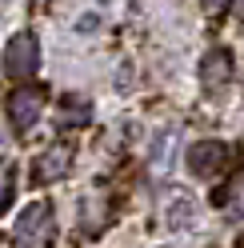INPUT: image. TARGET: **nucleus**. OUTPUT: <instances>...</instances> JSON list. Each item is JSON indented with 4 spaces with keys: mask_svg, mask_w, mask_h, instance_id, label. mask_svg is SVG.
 <instances>
[{
    "mask_svg": "<svg viewBox=\"0 0 244 248\" xmlns=\"http://www.w3.org/2000/svg\"><path fill=\"white\" fill-rule=\"evenodd\" d=\"M56 232H60L56 204L44 196V200H32V204H24L16 212V220H12V244L16 248H52Z\"/></svg>",
    "mask_w": 244,
    "mask_h": 248,
    "instance_id": "obj_1",
    "label": "nucleus"
},
{
    "mask_svg": "<svg viewBox=\"0 0 244 248\" xmlns=\"http://www.w3.org/2000/svg\"><path fill=\"white\" fill-rule=\"evenodd\" d=\"M0 68H4V76L12 84H32V76L40 72V36L32 28H20V32L8 36Z\"/></svg>",
    "mask_w": 244,
    "mask_h": 248,
    "instance_id": "obj_2",
    "label": "nucleus"
},
{
    "mask_svg": "<svg viewBox=\"0 0 244 248\" xmlns=\"http://www.w3.org/2000/svg\"><path fill=\"white\" fill-rule=\"evenodd\" d=\"M44 96H48L44 84H16L8 92V100H4V124H8L12 136H28L40 124Z\"/></svg>",
    "mask_w": 244,
    "mask_h": 248,
    "instance_id": "obj_3",
    "label": "nucleus"
},
{
    "mask_svg": "<svg viewBox=\"0 0 244 248\" xmlns=\"http://www.w3.org/2000/svg\"><path fill=\"white\" fill-rule=\"evenodd\" d=\"M72 160H76V144H52V148H44L40 156H32V184L64 180Z\"/></svg>",
    "mask_w": 244,
    "mask_h": 248,
    "instance_id": "obj_4",
    "label": "nucleus"
},
{
    "mask_svg": "<svg viewBox=\"0 0 244 248\" xmlns=\"http://www.w3.org/2000/svg\"><path fill=\"white\" fill-rule=\"evenodd\" d=\"M228 164V144L224 140H196L188 148V172L192 176H216Z\"/></svg>",
    "mask_w": 244,
    "mask_h": 248,
    "instance_id": "obj_5",
    "label": "nucleus"
},
{
    "mask_svg": "<svg viewBox=\"0 0 244 248\" xmlns=\"http://www.w3.org/2000/svg\"><path fill=\"white\" fill-rule=\"evenodd\" d=\"M88 120H92V104L84 96H60V104H56V124L60 128H84Z\"/></svg>",
    "mask_w": 244,
    "mask_h": 248,
    "instance_id": "obj_6",
    "label": "nucleus"
},
{
    "mask_svg": "<svg viewBox=\"0 0 244 248\" xmlns=\"http://www.w3.org/2000/svg\"><path fill=\"white\" fill-rule=\"evenodd\" d=\"M200 76L208 80V88H220L224 80H232V52L228 48H212L200 60Z\"/></svg>",
    "mask_w": 244,
    "mask_h": 248,
    "instance_id": "obj_7",
    "label": "nucleus"
},
{
    "mask_svg": "<svg viewBox=\"0 0 244 248\" xmlns=\"http://www.w3.org/2000/svg\"><path fill=\"white\" fill-rule=\"evenodd\" d=\"M16 188H20V168L8 164L4 172H0V216L12 208V200H16Z\"/></svg>",
    "mask_w": 244,
    "mask_h": 248,
    "instance_id": "obj_8",
    "label": "nucleus"
},
{
    "mask_svg": "<svg viewBox=\"0 0 244 248\" xmlns=\"http://www.w3.org/2000/svg\"><path fill=\"white\" fill-rule=\"evenodd\" d=\"M172 204H176V212H172V216H164V220H168L172 228H184V224H188V208H192V200H188L184 192H176V196H172Z\"/></svg>",
    "mask_w": 244,
    "mask_h": 248,
    "instance_id": "obj_9",
    "label": "nucleus"
},
{
    "mask_svg": "<svg viewBox=\"0 0 244 248\" xmlns=\"http://www.w3.org/2000/svg\"><path fill=\"white\" fill-rule=\"evenodd\" d=\"M204 4H208V12H220V8L228 4V0H204Z\"/></svg>",
    "mask_w": 244,
    "mask_h": 248,
    "instance_id": "obj_10",
    "label": "nucleus"
},
{
    "mask_svg": "<svg viewBox=\"0 0 244 248\" xmlns=\"http://www.w3.org/2000/svg\"><path fill=\"white\" fill-rule=\"evenodd\" d=\"M0 156H4V136H0Z\"/></svg>",
    "mask_w": 244,
    "mask_h": 248,
    "instance_id": "obj_11",
    "label": "nucleus"
}]
</instances>
